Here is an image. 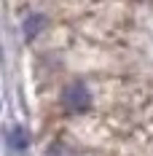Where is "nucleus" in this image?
<instances>
[{"label":"nucleus","mask_w":153,"mask_h":156,"mask_svg":"<svg viewBox=\"0 0 153 156\" xmlns=\"http://www.w3.org/2000/svg\"><path fill=\"white\" fill-rule=\"evenodd\" d=\"M62 100H64V108L70 110V113H81V110H86L92 105V94H89V89L81 81L70 83L64 89V94H62Z\"/></svg>","instance_id":"nucleus-1"},{"label":"nucleus","mask_w":153,"mask_h":156,"mask_svg":"<svg viewBox=\"0 0 153 156\" xmlns=\"http://www.w3.org/2000/svg\"><path fill=\"white\" fill-rule=\"evenodd\" d=\"M8 148H11V151H24V148H27V132H24L22 126H14V129L8 132Z\"/></svg>","instance_id":"nucleus-2"},{"label":"nucleus","mask_w":153,"mask_h":156,"mask_svg":"<svg viewBox=\"0 0 153 156\" xmlns=\"http://www.w3.org/2000/svg\"><path fill=\"white\" fill-rule=\"evenodd\" d=\"M43 24H46V19H43L40 14L27 16V22H24V38H27V41H32V38L38 35V30H40Z\"/></svg>","instance_id":"nucleus-3"}]
</instances>
